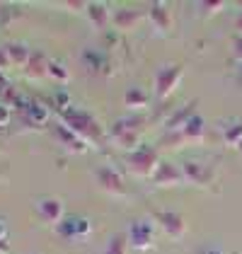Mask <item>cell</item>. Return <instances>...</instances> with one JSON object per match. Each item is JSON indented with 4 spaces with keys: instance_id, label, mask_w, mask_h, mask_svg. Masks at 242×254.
<instances>
[{
    "instance_id": "7",
    "label": "cell",
    "mask_w": 242,
    "mask_h": 254,
    "mask_svg": "<svg viewBox=\"0 0 242 254\" xmlns=\"http://www.w3.org/2000/svg\"><path fill=\"white\" fill-rule=\"evenodd\" d=\"M180 170L186 182H191L201 189H213L216 187V170L211 165H203V162H196V160H184L180 165Z\"/></svg>"
},
{
    "instance_id": "37",
    "label": "cell",
    "mask_w": 242,
    "mask_h": 254,
    "mask_svg": "<svg viewBox=\"0 0 242 254\" xmlns=\"http://www.w3.org/2000/svg\"><path fill=\"white\" fill-rule=\"evenodd\" d=\"M238 75H240V80H242V63H240V68H238Z\"/></svg>"
},
{
    "instance_id": "39",
    "label": "cell",
    "mask_w": 242,
    "mask_h": 254,
    "mask_svg": "<svg viewBox=\"0 0 242 254\" xmlns=\"http://www.w3.org/2000/svg\"><path fill=\"white\" fill-rule=\"evenodd\" d=\"M0 179H2V175H0Z\"/></svg>"
},
{
    "instance_id": "30",
    "label": "cell",
    "mask_w": 242,
    "mask_h": 254,
    "mask_svg": "<svg viewBox=\"0 0 242 254\" xmlns=\"http://www.w3.org/2000/svg\"><path fill=\"white\" fill-rule=\"evenodd\" d=\"M54 102H56V107H59V114L65 112V109H70V95H68L65 90H59V92L54 95Z\"/></svg>"
},
{
    "instance_id": "6",
    "label": "cell",
    "mask_w": 242,
    "mask_h": 254,
    "mask_svg": "<svg viewBox=\"0 0 242 254\" xmlns=\"http://www.w3.org/2000/svg\"><path fill=\"white\" fill-rule=\"evenodd\" d=\"M182 78H184V65L182 63H170V65L160 68L155 73V97L167 99L180 87Z\"/></svg>"
},
{
    "instance_id": "36",
    "label": "cell",
    "mask_w": 242,
    "mask_h": 254,
    "mask_svg": "<svg viewBox=\"0 0 242 254\" xmlns=\"http://www.w3.org/2000/svg\"><path fill=\"white\" fill-rule=\"evenodd\" d=\"M206 254H223V250H216V247H213V250H208Z\"/></svg>"
},
{
    "instance_id": "8",
    "label": "cell",
    "mask_w": 242,
    "mask_h": 254,
    "mask_svg": "<svg viewBox=\"0 0 242 254\" xmlns=\"http://www.w3.org/2000/svg\"><path fill=\"white\" fill-rule=\"evenodd\" d=\"M153 220L160 225V230L170 240H182L186 235V218L180 211H160V208H155L153 211Z\"/></svg>"
},
{
    "instance_id": "3",
    "label": "cell",
    "mask_w": 242,
    "mask_h": 254,
    "mask_svg": "<svg viewBox=\"0 0 242 254\" xmlns=\"http://www.w3.org/2000/svg\"><path fill=\"white\" fill-rule=\"evenodd\" d=\"M160 155L153 145H138L133 153H126L123 157V165L131 175L141 177V179H153L158 167H160Z\"/></svg>"
},
{
    "instance_id": "32",
    "label": "cell",
    "mask_w": 242,
    "mask_h": 254,
    "mask_svg": "<svg viewBox=\"0 0 242 254\" xmlns=\"http://www.w3.org/2000/svg\"><path fill=\"white\" fill-rule=\"evenodd\" d=\"M233 54H235L238 61L242 63V37H235V39H233Z\"/></svg>"
},
{
    "instance_id": "4",
    "label": "cell",
    "mask_w": 242,
    "mask_h": 254,
    "mask_svg": "<svg viewBox=\"0 0 242 254\" xmlns=\"http://www.w3.org/2000/svg\"><path fill=\"white\" fill-rule=\"evenodd\" d=\"M56 233H59V237L68 240V242H82V240H87L92 235V220L87 215L70 213L56 225Z\"/></svg>"
},
{
    "instance_id": "25",
    "label": "cell",
    "mask_w": 242,
    "mask_h": 254,
    "mask_svg": "<svg viewBox=\"0 0 242 254\" xmlns=\"http://www.w3.org/2000/svg\"><path fill=\"white\" fill-rule=\"evenodd\" d=\"M128 237L123 233H117L112 240H109V245H107V252L104 254H128Z\"/></svg>"
},
{
    "instance_id": "18",
    "label": "cell",
    "mask_w": 242,
    "mask_h": 254,
    "mask_svg": "<svg viewBox=\"0 0 242 254\" xmlns=\"http://www.w3.org/2000/svg\"><path fill=\"white\" fill-rule=\"evenodd\" d=\"M203 131H206L203 117L196 112L194 117L189 119V124L182 128L180 133H182V138H184V143H201V140H203Z\"/></svg>"
},
{
    "instance_id": "21",
    "label": "cell",
    "mask_w": 242,
    "mask_h": 254,
    "mask_svg": "<svg viewBox=\"0 0 242 254\" xmlns=\"http://www.w3.org/2000/svg\"><path fill=\"white\" fill-rule=\"evenodd\" d=\"M5 54H7V59H10L12 65H22V68H24V63L32 56V51H29L22 41H7V44H5Z\"/></svg>"
},
{
    "instance_id": "15",
    "label": "cell",
    "mask_w": 242,
    "mask_h": 254,
    "mask_svg": "<svg viewBox=\"0 0 242 254\" xmlns=\"http://www.w3.org/2000/svg\"><path fill=\"white\" fill-rule=\"evenodd\" d=\"M182 182H186V179H184L180 167L172 165V162H160L158 172L153 177V184L155 187H180Z\"/></svg>"
},
{
    "instance_id": "28",
    "label": "cell",
    "mask_w": 242,
    "mask_h": 254,
    "mask_svg": "<svg viewBox=\"0 0 242 254\" xmlns=\"http://www.w3.org/2000/svg\"><path fill=\"white\" fill-rule=\"evenodd\" d=\"M196 7L203 12V17H213L216 12L225 10V2H221V0H206V2H199Z\"/></svg>"
},
{
    "instance_id": "10",
    "label": "cell",
    "mask_w": 242,
    "mask_h": 254,
    "mask_svg": "<svg viewBox=\"0 0 242 254\" xmlns=\"http://www.w3.org/2000/svg\"><path fill=\"white\" fill-rule=\"evenodd\" d=\"M34 208H37V215H39L44 223H49V225H59L60 220L65 218V206H63V201H60V198H54V196L37 198Z\"/></svg>"
},
{
    "instance_id": "20",
    "label": "cell",
    "mask_w": 242,
    "mask_h": 254,
    "mask_svg": "<svg viewBox=\"0 0 242 254\" xmlns=\"http://www.w3.org/2000/svg\"><path fill=\"white\" fill-rule=\"evenodd\" d=\"M148 104H150V95H148L145 90H141V87L126 90V95H123V107H126V109L141 112V109H148Z\"/></svg>"
},
{
    "instance_id": "26",
    "label": "cell",
    "mask_w": 242,
    "mask_h": 254,
    "mask_svg": "<svg viewBox=\"0 0 242 254\" xmlns=\"http://www.w3.org/2000/svg\"><path fill=\"white\" fill-rule=\"evenodd\" d=\"M2 104L5 107H10V109H17V112H22V107H24V99L27 97H22L17 90H12V87H2Z\"/></svg>"
},
{
    "instance_id": "11",
    "label": "cell",
    "mask_w": 242,
    "mask_h": 254,
    "mask_svg": "<svg viewBox=\"0 0 242 254\" xmlns=\"http://www.w3.org/2000/svg\"><path fill=\"white\" fill-rule=\"evenodd\" d=\"M49 107L44 104V99L37 97H27L24 99V107H22V119L29 128H41L46 121H49Z\"/></svg>"
},
{
    "instance_id": "2",
    "label": "cell",
    "mask_w": 242,
    "mask_h": 254,
    "mask_svg": "<svg viewBox=\"0 0 242 254\" xmlns=\"http://www.w3.org/2000/svg\"><path fill=\"white\" fill-rule=\"evenodd\" d=\"M143 128H145V117L143 114H131V117H121L119 121H114V126L109 128V138L112 143L126 150V153H133L138 145H141V136Z\"/></svg>"
},
{
    "instance_id": "31",
    "label": "cell",
    "mask_w": 242,
    "mask_h": 254,
    "mask_svg": "<svg viewBox=\"0 0 242 254\" xmlns=\"http://www.w3.org/2000/svg\"><path fill=\"white\" fill-rule=\"evenodd\" d=\"M10 117H12V109L0 102V128H5V126L10 124Z\"/></svg>"
},
{
    "instance_id": "19",
    "label": "cell",
    "mask_w": 242,
    "mask_h": 254,
    "mask_svg": "<svg viewBox=\"0 0 242 254\" xmlns=\"http://www.w3.org/2000/svg\"><path fill=\"white\" fill-rule=\"evenodd\" d=\"M85 12H87V20L92 22V27H97V29H104L107 22L112 20L107 2H87V10Z\"/></svg>"
},
{
    "instance_id": "27",
    "label": "cell",
    "mask_w": 242,
    "mask_h": 254,
    "mask_svg": "<svg viewBox=\"0 0 242 254\" xmlns=\"http://www.w3.org/2000/svg\"><path fill=\"white\" fill-rule=\"evenodd\" d=\"M49 78H54L56 82H68V80H70V73H68V68H65L60 61L51 59L49 61Z\"/></svg>"
},
{
    "instance_id": "22",
    "label": "cell",
    "mask_w": 242,
    "mask_h": 254,
    "mask_svg": "<svg viewBox=\"0 0 242 254\" xmlns=\"http://www.w3.org/2000/svg\"><path fill=\"white\" fill-rule=\"evenodd\" d=\"M82 59H85V63L90 65L92 73H104V75L112 73V68H109V56H107V54H100V51H85Z\"/></svg>"
},
{
    "instance_id": "14",
    "label": "cell",
    "mask_w": 242,
    "mask_h": 254,
    "mask_svg": "<svg viewBox=\"0 0 242 254\" xmlns=\"http://www.w3.org/2000/svg\"><path fill=\"white\" fill-rule=\"evenodd\" d=\"M194 114H196V99H191V102H186L184 107L175 109V112L167 117V121H165V131H167V133H177V131H182Z\"/></svg>"
},
{
    "instance_id": "29",
    "label": "cell",
    "mask_w": 242,
    "mask_h": 254,
    "mask_svg": "<svg viewBox=\"0 0 242 254\" xmlns=\"http://www.w3.org/2000/svg\"><path fill=\"white\" fill-rule=\"evenodd\" d=\"M0 254H10V230L2 218H0Z\"/></svg>"
},
{
    "instance_id": "16",
    "label": "cell",
    "mask_w": 242,
    "mask_h": 254,
    "mask_svg": "<svg viewBox=\"0 0 242 254\" xmlns=\"http://www.w3.org/2000/svg\"><path fill=\"white\" fill-rule=\"evenodd\" d=\"M49 56L44 51H32L29 61L24 63V75L29 80H41L49 75Z\"/></svg>"
},
{
    "instance_id": "13",
    "label": "cell",
    "mask_w": 242,
    "mask_h": 254,
    "mask_svg": "<svg viewBox=\"0 0 242 254\" xmlns=\"http://www.w3.org/2000/svg\"><path fill=\"white\" fill-rule=\"evenodd\" d=\"M54 136H56V140H59L68 153H73V155H85V153L90 150V145H87L82 138L75 136L68 126H63V124H56V126H54Z\"/></svg>"
},
{
    "instance_id": "33",
    "label": "cell",
    "mask_w": 242,
    "mask_h": 254,
    "mask_svg": "<svg viewBox=\"0 0 242 254\" xmlns=\"http://www.w3.org/2000/svg\"><path fill=\"white\" fill-rule=\"evenodd\" d=\"M10 65V59H7V54H5V49H0V70H5Z\"/></svg>"
},
{
    "instance_id": "17",
    "label": "cell",
    "mask_w": 242,
    "mask_h": 254,
    "mask_svg": "<svg viewBox=\"0 0 242 254\" xmlns=\"http://www.w3.org/2000/svg\"><path fill=\"white\" fill-rule=\"evenodd\" d=\"M141 20H143V12L141 10H133V7H121V10H117V12L112 15V22H114V27H117L119 32L133 29Z\"/></svg>"
},
{
    "instance_id": "38",
    "label": "cell",
    "mask_w": 242,
    "mask_h": 254,
    "mask_svg": "<svg viewBox=\"0 0 242 254\" xmlns=\"http://www.w3.org/2000/svg\"><path fill=\"white\" fill-rule=\"evenodd\" d=\"M238 153H240V155H242V143H240V145H238Z\"/></svg>"
},
{
    "instance_id": "5",
    "label": "cell",
    "mask_w": 242,
    "mask_h": 254,
    "mask_svg": "<svg viewBox=\"0 0 242 254\" xmlns=\"http://www.w3.org/2000/svg\"><path fill=\"white\" fill-rule=\"evenodd\" d=\"M126 237H128V247L136 252H150L158 242L155 225L150 220H133L126 230Z\"/></svg>"
},
{
    "instance_id": "9",
    "label": "cell",
    "mask_w": 242,
    "mask_h": 254,
    "mask_svg": "<svg viewBox=\"0 0 242 254\" xmlns=\"http://www.w3.org/2000/svg\"><path fill=\"white\" fill-rule=\"evenodd\" d=\"M95 182L104 194L109 196H126V184H123V177L114 170V167H97L95 170Z\"/></svg>"
},
{
    "instance_id": "35",
    "label": "cell",
    "mask_w": 242,
    "mask_h": 254,
    "mask_svg": "<svg viewBox=\"0 0 242 254\" xmlns=\"http://www.w3.org/2000/svg\"><path fill=\"white\" fill-rule=\"evenodd\" d=\"M235 27H238V32H240V37H242V15L238 17V22H235Z\"/></svg>"
},
{
    "instance_id": "34",
    "label": "cell",
    "mask_w": 242,
    "mask_h": 254,
    "mask_svg": "<svg viewBox=\"0 0 242 254\" xmlns=\"http://www.w3.org/2000/svg\"><path fill=\"white\" fill-rule=\"evenodd\" d=\"M2 87H10V82H7V75H5V70H0V90Z\"/></svg>"
},
{
    "instance_id": "12",
    "label": "cell",
    "mask_w": 242,
    "mask_h": 254,
    "mask_svg": "<svg viewBox=\"0 0 242 254\" xmlns=\"http://www.w3.org/2000/svg\"><path fill=\"white\" fill-rule=\"evenodd\" d=\"M148 20L160 34H172V29H175V17H172V10L167 2H153L148 7Z\"/></svg>"
},
{
    "instance_id": "23",
    "label": "cell",
    "mask_w": 242,
    "mask_h": 254,
    "mask_svg": "<svg viewBox=\"0 0 242 254\" xmlns=\"http://www.w3.org/2000/svg\"><path fill=\"white\" fill-rule=\"evenodd\" d=\"M223 143L230 145V148H238L242 143V121H228L221 128Z\"/></svg>"
},
{
    "instance_id": "1",
    "label": "cell",
    "mask_w": 242,
    "mask_h": 254,
    "mask_svg": "<svg viewBox=\"0 0 242 254\" xmlns=\"http://www.w3.org/2000/svg\"><path fill=\"white\" fill-rule=\"evenodd\" d=\"M60 124L68 126L78 138H82L90 148L97 145V143L102 140V124L92 117L90 112H82V109L70 107V109L60 112Z\"/></svg>"
},
{
    "instance_id": "24",
    "label": "cell",
    "mask_w": 242,
    "mask_h": 254,
    "mask_svg": "<svg viewBox=\"0 0 242 254\" xmlns=\"http://www.w3.org/2000/svg\"><path fill=\"white\" fill-rule=\"evenodd\" d=\"M20 17H22V7L20 5H12V2L0 5V27H10L12 22H17Z\"/></svg>"
}]
</instances>
